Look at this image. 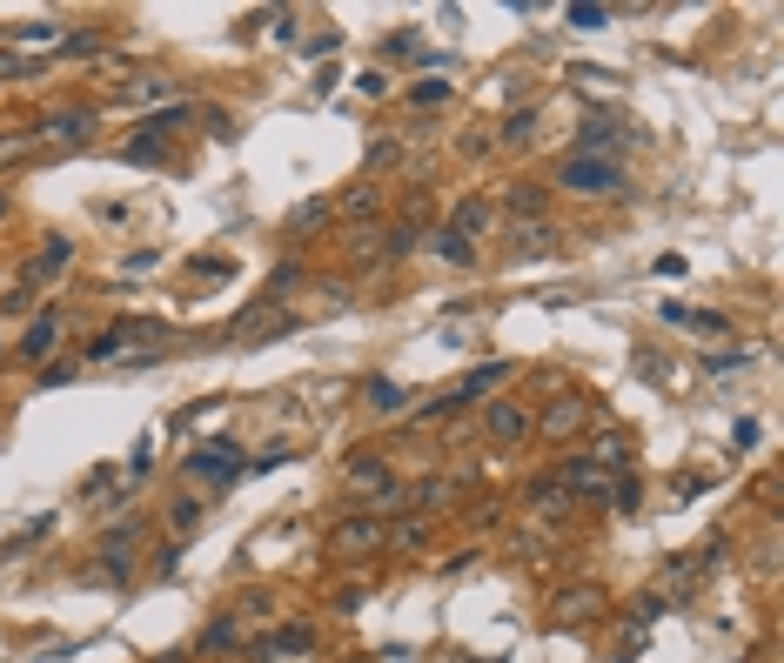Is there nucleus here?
<instances>
[{"mask_svg":"<svg viewBox=\"0 0 784 663\" xmlns=\"http://www.w3.org/2000/svg\"><path fill=\"white\" fill-rule=\"evenodd\" d=\"M342 476H349V483H356L362 496L376 503V516H389V509H403V496H409V489L396 483L389 469H382V456H369V449H356V456L342 463Z\"/></svg>","mask_w":784,"mask_h":663,"instance_id":"nucleus-1","label":"nucleus"},{"mask_svg":"<svg viewBox=\"0 0 784 663\" xmlns=\"http://www.w3.org/2000/svg\"><path fill=\"white\" fill-rule=\"evenodd\" d=\"M188 476L222 489V483H235V476H248V456L235 442H195V449H188Z\"/></svg>","mask_w":784,"mask_h":663,"instance_id":"nucleus-2","label":"nucleus"},{"mask_svg":"<svg viewBox=\"0 0 784 663\" xmlns=\"http://www.w3.org/2000/svg\"><path fill=\"white\" fill-rule=\"evenodd\" d=\"M382 550V516L376 509H356V516H342L336 530H329V556H342V563H356V556Z\"/></svg>","mask_w":784,"mask_h":663,"instance_id":"nucleus-3","label":"nucleus"},{"mask_svg":"<svg viewBox=\"0 0 784 663\" xmlns=\"http://www.w3.org/2000/svg\"><path fill=\"white\" fill-rule=\"evenodd\" d=\"M161 322H148V315H121V322H108V329L88 342V362H114V355L128 349V342H161Z\"/></svg>","mask_w":784,"mask_h":663,"instance_id":"nucleus-4","label":"nucleus"},{"mask_svg":"<svg viewBox=\"0 0 784 663\" xmlns=\"http://www.w3.org/2000/svg\"><path fill=\"white\" fill-rule=\"evenodd\" d=\"M557 181H563V188H577V195H610V188H617V181H624V175H617V161H590V155H570V161H563V168H557Z\"/></svg>","mask_w":784,"mask_h":663,"instance_id":"nucleus-5","label":"nucleus"},{"mask_svg":"<svg viewBox=\"0 0 784 663\" xmlns=\"http://www.w3.org/2000/svg\"><path fill=\"white\" fill-rule=\"evenodd\" d=\"M530 422H537V416H530L523 402L503 396V402H490V409H483V436H490L496 449H516V442L530 436Z\"/></svg>","mask_w":784,"mask_h":663,"instance_id":"nucleus-6","label":"nucleus"},{"mask_svg":"<svg viewBox=\"0 0 784 663\" xmlns=\"http://www.w3.org/2000/svg\"><path fill=\"white\" fill-rule=\"evenodd\" d=\"M604 610H610L604 590H597V583H577V590H557V603H550V623H563V630H570V623H597Z\"/></svg>","mask_w":784,"mask_h":663,"instance_id":"nucleus-7","label":"nucleus"},{"mask_svg":"<svg viewBox=\"0 0 784 663\" xmlns=\"http://www.w3.org/2000/svg\"><path fill=\"white\" fill-rule=\"evenodd\" d=\"M583 416H590V402H583V396H557L537 422H530V429H537L543 442H570V436L583 429Z\"/></svg>","mask_w":784,"mask_h":663,"instance_id":"nucleus-8","label":"nucleus"},{"mask_svg":"<svg viewBox=\"0 0 784 663\" xmlns=\"http://www.w3.org/2000/svg\"><path fill=\"white\" fill-rule=\"evenodd\" d=\"M315 657V630L309 623H282L269 643H262V663H309Z\"/></svg>","mask_w":784,"mask_h":663,"instance_id":"nucleus-9","label":"nucleus"},{"mask_svg":"<svg viewBox=\"0 0 784 663\" xmlns=\"http://www.w3.org/2000/svg\"><path fill=\"white\" fill-rule=\"evenodd\" d=\"M617 148H624V128L610 121V114H590L577 128V155H590V161H617Z\"/></svg>","mask_w":784,"mask_h":663,"instance_id":"nucleus-10","label":"nucleus"},{"mask_svg":"<svg viewBox=\"0 0 784 663\" xmlns=\"http://www.w3.org/2000/svg\"><path fill=\"white\" fill-rule=\"evenodd\" d=\"M68 262H74V242H68V235H54V242H47L41 255H34V262L21 268V288L34 295V288H41V282H54V275H61Z\"/></svg>","mask_w":784,"mask_h":663,"instance_id":"nucleus-11","label":"nucleus"},{"mask_svg":"<svg viewBox=\"0 0 784 663\" xmlns=\"http://www.w3.org/2000/svg\"><path fill=\"white\" fill-rule=\"evenodd\" d=\"M94 121H101L94 108H54V114H41V128L34 134H54V141H68L74 148V141H88L94 134Z\"/></svg>","mask_w":784,"mask_h":663,"instance_id":"nucleus-12","label":"nucleus"},{"mask_svg":"<svg viewBox=\"0 0 784 663\" xmlns=\"http://www.w3.org/2000/svg\"><path fill=\"white\" fill-rule=\"evenodd\" d=\"M557 483L570 489V496H610V483H617V476H610V469H597L590 456H577V463L557 469Z\"/></svg>","mask_w":784,"mask_h":663,"instance_id":"nucleus-13","label":"nucleus"},{"mask_svg":"<svg viewBox=\"0 0 784 663\" xmlns=\"http://www.w3.org/2000/svg\"><path fill=\"white\" fill-rule=\"evenodd\" d=\"M54 342H61V315H41V322L21 335V362H34V369H41L47 355H54Z\"/></svg>","mask_w":784,"mask_h":663,"instance_id":"nucleus-14","label":"nucleus"},{"mask_svg":"<svg viewBox=\"0 0 784 663\" xmlns=\"http://www.w3.org/2000/svg\"><path fill=\"white\" fill-rule=\"evenodd\" d=\"M557 248V228L550 221H516V235H510V255L523 262V255H550Z\"/></svg>","mask_w":784,"mask_h":663,"instance_id":"nucleus-15","label":"nucleus"},{"mask_svg":"<svg viewBox=\"0 0 784 663\" xmlns=\"http://www.w3.org/2000/svg\"><path fill=\"white\" fill-rule=\"evenodd\" d=\"M503 208H510V215L543 221V188H537V181H503Z\"/></svg>","mask_w":784,"mask_h":663,"instance_id":"nucleus-16","label":"nucleus"},{"mask_svg":"<svg viewBox=\"0 0 784 663\" xmlns=\"http://www.w3.org/2000/svg\"><path fill=\"white\" fill-rule=\"evenodd\" d=\"M496 382H510V362H490V369H476V376H463L456 389H449V396H456V402H476V396H490Z\"/></svg>","mask_w":784,"mask_h":663,"instance_id":"nucleus-17","label":"nucleus"},{"mask_svg":"<svg viewBox=\"0 0 784 663\" xmlns=\"http://www.w3.org/2000/svg\"><path fill=\"white\" fill-rule=\"evenodd\" d=\"M483 228H490V201H456V208H449V235L470 242V235H483Z\"/></svg>","mask_w":784,"mask_h":663,"instance_id":"nucleus-18","label":"nucleus"},{"mask_svg":"<svg viewBox=\"0 0 784 663\" xmlns=\"http://www.w3.org/2000/svg\"><path fill=\"white\" fill-rule=\"evenodd\" d=\"M470 489V476H429L423 489H416V509H443V503H456Z\"/></svg>","mask_w":784,"mask_h":663,"instance_id":"nucleus-19","label":"nucleus"},{"mask_svg":"<svg viewBox=\"0 0 784 663\" xmlns=\"http://www.w3.org/2000/svg\"><path fill=\"white\" fill-rule=\"evenodd\" d=\"M34 148H41V134H34V128H7V134H0V168L34 161Z\"/></svg>","mask_w":784,"mask_h":663,"instance_id":"nucleus-20","label":"nucleus"},{"mask_svg":"<svg viewBox=\"0 0 784 663\" xmlns=\"http://www.w3.org/2000/svg\"><path fill=\"white\" fill-rule=\"evenodd\" d=\"M202 516L208 509L195 503V496H175V503H168V530H175V543H188V536L202 530Z\"/></svg>","mask_w":784,"mask_h":663,"instance_id":"nucleus-21","label":"nucleus"},{"mask_svg":"<svg viewBox=\"0 0 784 663\" xmlns=\"http://www.w3.org/2000/svg\"><path fill=\"white\" fill-rule=\"evenodd\" d=\"M523 503L537 509V516H563V503H570V489L557 483V476H543V483H530V496Z\"/></svg>","mask_w":784,"mask_h":663,"instance_id":"nucleus-22","label":"nucleus"},{"mask_svg":"<svg viewBox=\"0 0 784 663\" xmlns=\"http://www.w3.org/2000/svg\"><path fill=\"white\" fill-rule=\"evenodd\" d=\"M496 141H503V148H530V141H537V108L510 114V121H503V134H496Z\"/></svg>","mask_w":784,"mask_h":663,"instance_id":"nucleus-23","label":"nucleus"},{"mask_svg":"<svg viewBox=\"0 0 784 663\" xmlns=\"http://www.w3.org/2000/svg\"><path fill=\"white\" fill-rule=\"evenodd\" d=\"M590 463H597V469H610V476H617V469L630 463V442H624V436H604V442H597V449H590Z\"/></svg>","mask_w":784,"mask_h":663,"instance_id":"nucleus-24","label":"nucleus"},{"mask_svg":"<svg viewBox=\"0 0 784 663\" xmlns=\"http://www.w3.org/2000/svg\"><path fill=\"white\" fill-rule=\"evenodd\" d=\"M436 255H443L449 268H476V248L463 242V235H449V228H443V235H436Z\"/></svg>","mask_w":784,"mask_h":663,"instance_id":"nucleus-25","label":"nucleus"},{"mask_svg":"<svg viewBox=\"0 0 784 663\" xmlns=\"http://www.w3.org/2000/svg\"><path fill=\"white\" fill-rule=\"evenodd\" d=\"M14 41H27V47H54L61 41V21H27V27H7Z\"/></svg>","mask_w":784,"mask_h":663,"instance_id":"nucleus-26","label":"nucleus"},{"mask_svg":"<svg viewBox=\"0 0 784 663\" xmlns=\"http://www.w3.org/2000/svg\"><path fill=\"white\" fill-rule=\"evenodd\" d=\"M188 121H195V108H188V101H181V108H168V114H155V121H141L135 134H148V141H155V134H168V128H188Z\"/></svg>","mask_w":784,"mask_h":663,"instance_id":"nucleus-27","label":"nucleus"},{"mask_svg":"<svg viewBox=\"0 0 784 663\" xmlns=\"http://www.w3.org/2000/svg\"><path fill=\"white\" fill-rule=\"evenodd\" d=\"M362 396H369V409H376V416H396V409H403V389H396V382H369Z\"/></svg>","mask_w":784,"mask_h":663,"instance_id":"nucleus-28","label":"nucleus"},{"mask_svg":"<svg viewBox=\"0 0 784 663\" xmlns=\"http://www.w3.org/2000/svg\"><path fill=\"white\" fill-rule=\"evenodd\" d=\"M610 503L624 509V516H637V503H644V483H637V476H617V483H610Z\"/></svg>","mask_w":784,"mask_h":663,"instance_id":"nucleus-29","label":"nucleus"},{"mask_svg":"<svg viewBox=\"0 0 784 663\" xmlns=\"http://www.w3.org/2000/svg\"><path fill=\"white\" fill-rule=\"evenodd\" d=\"M121 161H148V168H161V161H168V148H161V141H148V134H141V141H128V148H121Z\"/></svg>","mask_w":784,"mask_h":663,"instance_id":"nucleus-30","label":"nucleus"},{"mask_svg":"<svg viewBox=\"0 0 784 663\" xmlns=\"http://www.w3.org/2000/svg\"><path fill=\"white\" fill-rule=\"evenodd\" d=\"M563 21L577 27V34H597V27H610V7H570Z\"/></svg>","mask_w":784,"mask_h":663,"instance_id":"nucleus-31","label":"nucleus"},{"mask_svg":"<svg viewBox=\"0 0 784 663\" xmlns=\"http://www.w3.org/2000/svg\"><path fill=\"white\" fill-rule=\"evenodd\" d=\"M409 101H416V108H436V101H449V81H443V74H429V81L409 88Z\"/></svg>","mask_w":784,"mask_h":663,"instance_id":"nucleus-32","label":"nucleus"},{"mask_svg":"<svg viewBox=\"0 0 784 663\" xmlns=\"http://www.w3.org/2000/svg\"><path fill=\"white\" fill-rule=\"evenodd\" d=\"M744 362H751V349H711V355H704V369H711V376H731V369H744Z\"/></svg>","mask_w":784,"mask_h":663,"instance_id":"nucleus-33","label":"nucleus"},{"mask_svg":"<svg viewBox=\"0 0 784 663\" xmlns=\"http://www.w3.org/2000/svg\"><path fill=\"white\" fill-rule=\"evenodd\" d=\"M376 208H382L376 188H349V195H342V215H376Z\"/></svg>","mask_w":784,"mask_h":663,"instance_id":"nucleus-34","label":"nucleus"},{"mask_svg":"<svg viewBox=\"0 0 784 663\" xmlns=\"http://www.w3.org/2000/svg\"><path fill=\"white\" fill-rule=\"evenodd\" d=\"M315 221H329V201H302L289 215V235H302V228H315Z\"/></svg>","mask_w":784,"mask_h":663,"instance_id":"nucleus-35","label":"nucleus"},{"mask_svg":"<svg viewBox=\"0 0 784 663\" xmlns=\"http://www.w3.org/2000/svg\"><path fill=\"white\" fill-rule=\"evenodd\" d=\"M228 643H235V617H215L202 630V650H228Z\"/></svg>","mask_w":784,"mask_h":663,"instance_id":"nucleus-36","label":"nucleus"},{"mask_svg":"<svg viewBox=\"0 0 784 663\" xmlns=\"http://www.w3.org/2000/svg\"><path fill=\"white\" fill-rule=\"evenodd\" d=\"M128 469H135V476H148V469H155V442H148V436L135 442V463H128Z\"/></svg>","mask_w":784,"mask_h":663,"instance_id":"nucleus-37","label":"nucleus"},{"mask_svg":"<svg viewBox=\"0 0 784 663\" xmlns=\"http://www.w3.org/2000/svg\"><path fill=\"white\" fill-rule=\"evenodd\" d=\"M61 47H68V54H101V34H68Z\"/></svg>","mask_w":784,"mask_h":663,"instance_id":"nucleus-38","label":"nucleus"},{"mask_svg":"<svg viewBox=\"0 0 784 663\" xmlns=\"http://www.w3.org/2000/svg\"><path fill=\"white\" fill-rule=\"evenodd\" d=\"M161 94H168V81H135V88H128V101H161Z\"/></svg>","mask_w":784,"mask_h":663,"instance_id":"nucleus-39","label":"nucleus"},{"mask_svg":"<svg viewBox=\"0 0 784 663\" xmlns=\"http://www.w3.org/2000/svg\"><path fill=\"white\" fill-rule=\"evenodd\" d=\"M362 94H369V101H382V94H389V74H376V67H369V74H362Z\"/></svg>","mask_w":784,"mask_h":663,"instance_id":"nucleus-40","label":"nucleus"},{"mask_svg":"<svg viewBox=\"0 0 784 663\" xmlns=\"http://www.w3.org/2000/svg\"><path fill=\"white\" fill-rule=\"evenodd\" d=\"M0 221H7V195H0Z\"/></svg>","mask_w":784,"mask_h":663,"instance_id":"nucleus-41","label":"nucleus"},{"mask_svg":"<svg viewBox=\"0 0 784 663\" xmlns=\"http://www.w3.org/2000/svg\"><path fill=\"white\" fill-rule=\"evenodd\" d=\"M0 41H7V27H0Z\"/></svg>","mask_w":784,"mask_h":663,"instance_id":"nucleus-42","label":"nucleus"},{"mask_svg":"<svg viewBox=\"0 0 784 663\" xmlns=\"http://www.w3.org/2000/svg\"><path fill=\"white\" fill-rule=\"evenodd\" d=\"M235 663H242V657H235Z\"/></svg>","mask_w":784,"mask_h":663,"instance_id":"nucleus-43","label":"nucleus"}]
</instances>
